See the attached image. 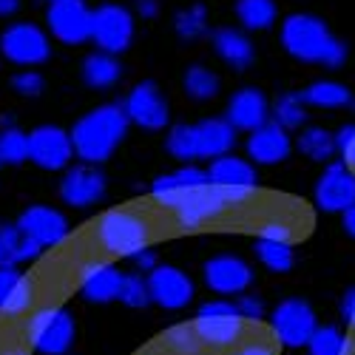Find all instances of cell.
Segmentation results:
<instances>
[{
	"label": "cell",
	"mask_w": 355,
	"mask_h": 355,
	"mask_svg": "<svg viewBox=\"0 0 355 355\" xmlns=\"http://www.w3.org/2000/svg\"><path fill=\"white\" fill-rule=\"evenodd\" d=\"M279 40L290 57L302 63L324 66V69H341L347 63V46L341 37L330 32V26L315 15L295 12L287 15L282 23Z\"/></svg>",
	"instance_id": "obj_1"
},
{
	"label": "cell",
	"mask_w": 355,
	"mask_h": 355,
	"mask_svg": "<svg viewBox=\"0 0 355 355\" xmlns=\"http://www.w3.org/2000/svg\"><path fill=\"white\" fill-rule=\"evenodd\" d=\"M128 125H131V120L120 103H105V105H97L88 114H83L71 128V142H74L77 159H83L88 165H103L125 139Z\"/></svg>",
	"instance_id": "obj_2"
},
{
	"label": "cell",
	"mask_w": 355,
	"mask_h": 355,
	"mask_svg": "<svg viewBox=\"0 0 355 355\" xmlns=\"http://www.w3.org/2000/svg\"><path fill=\"white\" fill-rule=\"evenodd\" d=\"M151 236H154V230H151L148 216H142L131 208L105 211L92 230L94 248L111 259H131L134 253L151 248Z\"/></svg>",
	"instance_id": "obj_3"
},
{
	"label": "cell",
	"mask_w": 355,
	"mask_h": 355,
	"mask_svg": "<svg viewBox=\"0 0 355 355\" xmlns=\"http://www.w3.org/2000/svg\"><path fill=\"white\" fill-rule=\"evenodd\" d=\"M193 330L205 347L219 352L242 344L248 333V321L230 302H205L193 318Z\"/></svg>",
	"instance_id": "obj_4"
},
{
	"label": "cell",
	"mask_w": 355,
	"mask_h": 355,
	"mask_svg": "<svg viewBox=\"0 0 355 355\" xmlns=\"http://www.w3.org/2000/svg\"><path fill=\"white\" fill-rule=\"evenodd\" d=\"M0 57L20 69H35L43 66L51 57V37L43 32L37 23H12L0 32Z\"/></svg>",
	"instance_id": "obj_5"
},
{
	"label": "cell",
	"mask_w": 355,
	"mask_h": 355,
	"mask_svg": "<svg viewBox=\"0 0 355 355\" xmlns=\"http://www.w3.org/2000/svg\"><path fill=\"white\" fill-rule=\"evenodd\" d=\"M137 23L134 15L120 3H103L94 9L92 17V40L100 51L108 54H123L134 43Z\"/></svg>",
	"instance_id": "obj_6"
},
{
	"label": "cell",
	"mask_w": 355,
	"mask_h": 355,
	"mask_svg": "<svg viewBox=\"0 0 355 355\" xmlns=\"http://www.w3.org/2000/svg\"><path fill=\"white\" fill-rule=\"evenodd\" d=\"M92 17L94 9H88L85 0H51L46 9L49 32L63 46H83L92 40Z\"/></svg>",
	"instance_id": "obj_7"
},
{
	"label": "cell",
	"mask_w": 355,
	"mask_h": 355,
	"mask_svg": "<svg viewBox=\"0 0 355 355\" xmlns=\"http://www.w3.org/2000/svg\"><path fill=\"white\" fill-rule=\"evenodd\" d=\"M74 157L71 131L60 125H37L28 131V162L40 171H66Z\"/></svg>",
	"instance_id": "obj_8"
},
{
	"label": "cell",
	"mask_w": 355,
	"mask_h": 355,
	"mask_svg": "<svg viewBox=\"0 0 355 355\" xmlns=\"http://www.w3.org/2000/svg\"><path fill=\"white\" fill-rule=\"evenodd\" d=\"M270 330L284 347H307L318 330L315 310L304 299H284L270 315Z\"/></svg>",
	"instance_id": "obj_9"
},
{
	"label": "cell",
	"mask_w": 355,
	"mask_h": 355,
	"mask_svg": "<svg viewBox=\"0 0 355 355\" xmlns=\"http://www.w3.org/2000/svg\"><path fill=\"white\" fill-rule=\"evenodd\" d=\"M315 208L324 214H344L355 205V171H349L344 162H330L318 176L315 191Z\"/></svg>",
	"instance_id": "obj_10"
},
{
	"label": "cell",
	"mask_w": 355,
	"mask_h": 355,
	"mask_svg": "<svg viewBox=\"0 0 355 355\" xmlns=\"http://www.w3.org/2000/svg\"><path fill=\"white\" fill-rule=\"evenodd\" d=\"M105 173L100 171V165H69L63 180H60V199L71 208H92L105 196Z\"/></svg>",
	"instance_id": "obj_11"
},
{
	"label": "cell",
	"mask_w": 355,
	"mask_h": 355,
	"mask_svg": "<svg viewBox=\"0 0 355 355\" xmlns=\"http://www.w3.org/2000/svg\"><path fill=\"white\" fill-rule=\"evenodd\" d=\"M128 120L145 131H159L168 125L171 120V108H168V100L162 97V92L157 88V83H139L134 85L125 103H123Z\"/></svg>",
	"instance_id": "obj_12"
},
{
	"label": "cell",
	"mask_w": 355,
	"mask_h": 355,
	"mask_svg": "<svg viewBox=\"0 0 355 355\" xmlns=\"http://www.w3.org/2000/svg\"><path fill=\"white\" fill-rule=\"evenodd\" d=\"M15 225L40 248H57L69 239V219L57 208H49V205H28Z\"/></svg>",
	"instance_id": "obj_13"
},
{
	"label": "cell",
	"mask_w": 355,
	"mask_h": 355,
	"mask_svg": "<svg viewBox=\"0 0 355 355\" xmlns=\"http://www.w3.org/2000/svg\"><path fill=\"white\" fill-rule=\"evenodd\" d=\"M225 211H227V202L222 199L219 188H214L208 182V185L193 188L191 193L182 196V202L173 208V219L182 230H196L202 225L219 219Z\"/></svg>",
	"instance_id": "obj_14"
},
{
	"label": "cell",
	"mask_w": 355,
	"mask_h": 355,
	"mask_svg": "<svg viewBox=\"0 0 355 355\" xmlns=\"http://www.w3.org/2000/svg\"><path fill=\"white\" fill-rule=\"evenodd\" d=\"M148 290H151V302L165 310H182L193 299V282L173 264H157L148 273Z\"/></svg>",
	"instance_id": "obj_15"
},
{
	"label": "cell",
	"mask_w": 355,
	"mask_h": 355,
	"mask_svg": "<svg viewBox=\"0 0 355 355\" xmlns=\"http://www.w3.org/2000/svg\"><path fill=\"white\" fill-rule=\"evenodd\" d=\"M202 276H205V284L219 295H239L253 282L250 264L239 256H214V259H208L205 268H202Z\"/></svg>",
	"instance_id": "obj_16"
},
{
	"label": "cell",
	"mask_w": 355,
	"mask_h": 355,
	"mask_svg": "<svg viewBox=\"0 0 355 355\" xmlns=\"http://www.w3.org/2000/svg\"><path fill=\"white\" fill-rule=\"evenodd\" d=\"M80 290L88 302L94 304H108L114 299H120V287H123V273L114 268L111 261L103 259H88L80 264Z\"/></svg>",
	"instance_id": "obj_17"
},
{
	"label": "cell",
	"mask_w": 355,
	"mask_h": 355,
	"mask_svg": "<svg viewBox=\"0 0 355 355\" xmlns=\"http://www.w3.org/2000/svg\"><path fill=\"white\" fill-rule=\"evenodd\" d=\"M225 120L236 128V131H256L264 123H270V103L264 97V92L248 85L233 92V97L227 100V116Z\"/></svg>",
	"instance_id": "obj_18"
},
{
	"label": "cell",
	"mask_w": 355,
	"mask_h": 355,
	"mask_svg": "<svg viewBox=\"0 0 355 355\" xmlns=\"http://www.w3.org/2000/svg\"><path fill=\"white\" fill-rule=\"evenodd\" d=\"M248 159L256 165H279L290 157L293 151V139L287 134V128H282L279 123H264L261 128L248 134Z\"/></svg>",
	"instance_id": "obj_19"
},
{
	"label": "cell",
	"mask_w": 355,
	"mask_h": 355,
	"mask_svg": "<svg viewBox=\"0 0 355 355\" xmlns=\"http://www.w3.org/2000/svg\"><path fill=\"white\" fill-rule=\"evenodd\" d=\"M208 185V171H202L196 165H182L171 173H162L151 182V196L162 205V208L173 211L176 205L182 202L185 193H191L193 188Z\"/></svg>",
	"instance_id": "obj_20"
},
{
	"label": "cell",
	"mask_w": 355,
	"mask_h": 355,
	"mask_svg": "<svg viewBox=\"0 0 355 355\" xmlns=\"http://www.w3.org/2000/svg\"><path fill=\"white\" fill-rule=\"evenodd\" d=\"M196 131V154L199 159H216L222 154H230L236 145V128L222 120V116H211L193 125Z\"/></svg>",
	"instance_id": "obj_21"
},
{
	"label": "cell",
	"mask_w": 355,
	"mask_h": 355,
	"mask_svg": "<svg viewBox=\"0 0 355 355\" xmlns=\"http://www.w3.org/2000/svg\"><path fill=\"white\" fill-rule=\"evenodd\" d=\"M208 182L216 185V188H259L253 162L236 157L233 151H230V154H222V157H216V159H211Z\"/></svg>",
	"instance_id": "obj_22"
},
{
	"label": "cell",
	"mask_w": 355,
	"mask_h": 355,
	"mask_svg": "<svg viewBox=\"0 0 355 355\" xmlns=\"http://www.w3.org/2000/svg\"><path fill=\"white\" fill-rule=\"evenodd\" d=\"M214 51L219 54V60L227 63L230 69L242 71L253 63V43L245 32H239V28H216L214 32Z\"/></svg>",
	"instance_id": "obj_23"
},
{
	"label": "cell",
	"mask_w": 355,
	"mask_h": 355,
	"mask_svg": "<svg viewBox=\"0 0 355 355\" xmlns=\"http://www.w3.org/2000/svg\"><path fill=\"white\" fill-rule=\"evenodd\" d=\"M43 248L17 230V225L0 222V268H17L20 261L40 259Z\"/></svg>",
	"instance_id": "obj_24"
},
{
	"label": "cell",
	"mask_w": 355,
	"mask_h": 355,
	"mask_svg": "<svg viewBox=\"0 0 355 355\" xmlns=\"http://www.w3.org/2000/svg\"><path fill=\"white\" fill-rule=\"evenodd\" d=\"M80 74H83V83L88 88L103 92V88H111L116 80L123 77V66H120V60H116V54H108V51L97 49L83 60Z\"/></svg>",
	"instance_id": "obj_25"
},
{
	"label": "cell",
	"mask_w": 355,
	"mask_h": 355,
	"mask_svg": "<svg viewBox=\"0 0 355 355\" xmlns=\"http://www.w3.org/2000/svg\"><path fill=\"white\" fill-rule=\"evenodd\" d=\"M71 344H74V318L60 307L51 324L43 330V336L35 341V349L43 355H66Z\"/></svg>",
	"instance_id": "obj_26"
},
{
	"label": "cell",
	"mask_w": 355,
	"mask_h": 355,
	"mask_svg": "<svg viewBox=\"0 0 355 355\" xmlns=\"http://www.w3.org/2000/svg\"><path fill=\"white\" fill-rule=\"evenodd\" d=\"M302 100L310 105V108H347L352 103V94H349V88L336 83V80H315L310 83L304 92H302Z\"/></svg>",
	"instance_id": "obj_27"
},
{
	"label": "cell",
	"mask_w": 355,
	"mask_h": 355,
	"mask_svg": "<svg viewBox=\"0 0 355 355\" xmlns=\"http://www.w3.org/2000/svg\"><path fill=\"white\" fill-rule=\"evenodd\" d=\"M276 0H236V20L248 32H268L276 23Z\"/></svg>",
	"instance_id": "obj_28"
},
{
	"label": "cell",
	"mask_w": 355,
	"mask_h": 355,
	"mask_svg": "<svg viewBox=\"0 0 355 355\" xmlns=\"http://www.w3.org/2000/svg\"><path fill=\"white\" fill-rule=\"evenodd\" d=\"M295 148L313 162H330L333 154H338V148H336V134H330L327 128H321V125H307L302 128L299 139H295Z\"/></svg>",
	"instance_id": "obj_29"
},
{
	"label": "cell",
	"mask_w": 355,
	"mask_h": 355,
	"mask_svg": "<svg viewBox=\"0 0 355 355\" xmlns=\"http://www.w3.org/2000/svg\"><path fill=\"white\" fill-rule=\"evenodd\" d=\"M182 85H185V94H188L191 100H196V103H208V100H214V97L219 94V88H222L219 74L211 71L208 66H199V63L191 66V69L185 71Z\"/></svg>",
	"instance_id": "obj_30"
},
{
	"label": "cell",
	"mask_w": 355,
	"mask_h": 355,
	"mask_svg": "<svg viewBox=\"0 0 355 355\" xmlns=\"http://www.w3.org/2000/svg\"><path fill=\"white\" fill-rule=\"evenodd\" d=\"M270 116H273V123H279L287 131L304 128V123H307V103L302 100V94H293V92L282 94L270 105Z\"/></svg>",
	"instance_id": "obj_31"
},
{
	"label": "cell",
	"mask_w": 355,
	"mask_h": 355,
	"mask_svg": "<svg viewBox=\"0 0 355 355\" xmlns=\"http://www.w3.org/2000/svg\"><path fill=\"white\" fill-rule=\"evenodd\" d=\"M310 355H352V344L349 338L338 330V327H318L307 344Z\"/></svg>",
	"instance_id": "obj_32"
},
{
	"label": "cell",
	"mask_w": 355,
	"mask_h": 355,
	"mask_svg": "<svg viewBox=\"0 0 355 355\" xmlns=\"http://www.w3.org/2000/svg\"><path fill=\"white\" fill-rule=\"evenodd\" d=\"M256 256L268 270L273 273H287L293 268V248L290 242H270V239H259L256 242Z\"/></svg>",
	"instance_id": "obj_33"
},
{
	"label": "cell",
	"mask_w": 355,
	"mask_h": 355,
	"mask_svg": "<svg viewBox=\"0 0 355 355\" xmlns=\"http://www.w3.org/2000/svg\"><path fill=\"white\" fill-rule=\"evenodd\" d=\"M28 159V134L17 125L0 128V165H20Z\"/></svg>",
	"instance_id": "obj_34"
},
{
	"label": "cell",
	"mask_w": 355,
	"mask_h": 355,
	"mask_svg": "<svg viewBox=\"0 0 355 355\" xmlns=\"http://www.w3.org/2000/svg\"><path fill=\"white\" fill-rule=\"evenodd\" d=\"M173 28H176V35H180L182 40L202 37L205 32H208V9H205L202 3H193V6H188L182 12H176Z\"/></svg>",
	"instance_id": "obj_35"
},
{
	"label": "cell",
	"mask_w": 355,
	"mask_h": 355,
	"mask_svg": "<svg viewBox=\"0 0 355 355\" xmlns=\"http://www.w3.org/2000/svg\"><path fill=\"white\" fill-rule=\"evenodd\" d=\"M162 341H165V349L173 355H199L205 347L193 330V324H173L171 330H165Z\"/></svg>",
	"instance_id": "obj_36"
},
{
	"label": "cell",
	"mask_w": 355,
	"mask_h": 355,
	"mask_svg": "<svg viewBox=\"0 0 355 355\" xmlns=\"http://www.w3.org/2000/svg\"><path fill=\"white\" fill-rule=\"evenodd\" d=\"M165 151L173 157V159H182V162H191V159H199L196 154V131L193 125H173L168 131V139H165Z\"/></svg>",
	"instance_id": "obj_37"
},
{
	"label": "cell",
	"mask_w": 355,
	"mask_h": 355,
	"mask_svg": "<svg viewBox=\"0 0 355 355\" xmlns=\"http://www.w3.org/2000/svg\"><path fill=\"white\" fill-rule=\"evenodd\" d=\"M32 304H35V282L28 276H23V282L3 302V307H0V313H3L6 318H20V315H26L28 310H32Z\"/></svg>",
	"instance_id": "obj_38"
},
{
	"label": "cell",
	"mask_w": 355,
	"mask_h": 355,
	"mask_svg": "<svg viewBox=\"0 0 355 355\" xmlns=\"http://www.w3.org/2000/svg\"><path fill=\"white\" fill-rule=\"evenodd\" d=\"M120 302L131 310H139L145 304H151V290H148V279H142L139 273H128L123 279L120 287Z\"/></svg>",
	"instance_id": "obj_39"
},
{
	"label": "cell",
	"mask_w": 355,
	"mask_h": 355,
	"mask_svg": "<svg viewBox=\"0 0 355 355\" xmlns=\"http://www.w3.org/2000/svg\"><path fill=\"white\" fill-rule=\"evenodd\" d=\"M295 225L287 214H273L268 219L259 222V239H270V242H293Z\"/></svg>",
	"instance_id": "obj_40"
},
{
	"label": "cell",
	"mask_w": 355,
	"mask_h": 355,
	"mask_svg": "<svg viewBox=\"0 0 355 355\" xmlns=\"http://www.w3.org/2000/svg\"><path fill=\"white\" fill-rule=\"evenodd\" d=\"M57 310H60V307H54V304H43V307H37V310L28 313V318L23 321V338H26L28 344H32V347H35V341L43 336V330L51 324V318L57 315Z\"/></svg>",
	"instance_id": "obj_41"
},
{
	"label": "cell",
	"mask_w": 355,
	"mask_h": 355,
	"mask_svg": "<svg viewBox=\"0 0 355 355\" xmlns=\"http://www.w3.org/2000/svg\"><path fill=\"white\" fill-rule=\"evenodd\" d=\"M12 88H15L20 97H40L46 92V80L35 69H23V71H17L12 77Z\"/></svg>",
	"instance_id": "obj_42"
},
{
	"label": "cell",
	"mask_w": 355,
	"mask_h": 355,
	"mask_svg": "<svg viewBox=\"0 0 355 355\" xmlns=\"http://www.w3.org/2000/svg\"><path fill=\"white\" fill-rule=\"evenodd\" d=\"M336 148H338L341 162L349 171H355V125H341L336 131Z\"/></svg>",
	"instance_id": "obj_43"
},
{
	"label": "cell",
	"mask_w": 355,
	"mask_h": 355,
	"mask_svg": "<svg viewBox=\"0 0 355 355\" xmlns=\"http://www.w3.org/2000/svg\"><path fill=\"white\" fill-rule=\"evenodd\" d=\"M236 310H239V315L245 321H261L264 318V304H261V299H256V295H242V299L236 302Z\"/></svg>",
	"instance_id": "obj_44"
},
{
	"label": "cell",
	"mask_w": 355,
	"mask_h": 355,
	"mask_svg": "<svg viewBox=\"0 0 355 355\" xmlns=\"http://www.w3.org/2000/svg\"><path fill=\"white\" fill-rule=\"evenodd\" d=\"M20 282H23V273L17 268H0V307H3V302L15 293Z\"/></svg>",
	"instance_id": "obj_45"
},
{
	"label": "cell",
	"mask_w": 355,
	"mask_h": 355,
	"mask_svg": "<svg viewBox=\"0 0 355 355\" xmlns=\"http://www.w3.org/2000/svg\"><path fill=\"white\" fill-rule=\"evenodd\" d=\"M131 261H134V268H139L142 273H151L154 268H157V253L151 250V248H145V250H139V253H134L131 256Z\"/></svg>",
	"instance_id": "obj_46"
},
{
	"label": "cell",
	"mask_w": 355,
	"mask_h": 355,
	"mask_svg": "<svg viewBox=\"0 0 355 355\" xmlns=\"http://www.w3.org/2000/svg\"><path fill=\"white\" fill-rule=\"evenodd\" d=\"M236 355H276V349L270 344H264V341H248V344H242L239 349H236Z\"/></svg>",
	"instance_id": "obj_47"
},
{
	"label": "cell",
	"mask_w": 355,
	"mask_h": 355,
	"mask_svg": "<svg viewBox=\"0 0 355 355\" xmlns=\"http://www.w3.org/2000/svg\"><path fill=\"white\" fill-rule=\"evenodd\" d=\"M341 315L349 327H355V287H349L344 293V302H341Z\"/></svg>",
	"instance_id": "obj_48"
},
{
	"label": "cell",
	"mask_w": 355,
	"mask_h": 355,
	"mask_svg": "<svg viewBox=\"0 0 355 355\" xmlns=\"http://www.w3.org/2000/svg\"><path fill=\"white\" fill-rule=\"evenodd\" d=\"M134 9H137V15H139L142 20H151V17L159 15V3H157V0H137Z\"/></svg>",
	"instance_id": "obj_49"
},
{
	"label": "cell",
	"mask_w": 355,
	"mask_h": 355,
	"mask_svg": "<svg viewBox=\"0 0 355 355\" xmlns=\"http://www.w3.org/2000/svg\"><path fill=\"white\" fill-rule=\"evenodd\" d=\"M20 12V0H0V17H15Z\"/></svg>",
	"instance_id": "obj_50"
},
{
	"label": "cell",
	"mask_w": 355,
	"mask_h": 355,
	"mask_svg": "<svg viewBox=\"0 0 355 355\" xmlns=\"http://www.w3.org/2000/svg\"><path fill=\"white\" fill-rule=\"evenodd\" d=\"M341 216H344V230L355 239V205H352V208H347Z\"/></svg>",
	"instance_id": "obj_51"
},
{
	"label": "cell",
	"mask_w": 355,
	"mask_h": 355,
	"mask_svg": "<svg viewBox=\"0 0 355 355\" xmlns=\"http://www.w3.org/2000/svg\"><path fill=\"white\" fill-rule=\"evenodd\" d=\"M0 355H26V344H20V341H6V347L0 349Z\"/></svg>",
	"instance_id": "obj_52"
},
{
	"label": "cell",
	"mask_w": 355,
	"mask_h": 355,
	"mask_svg": "<svg viewBox=\"0 0 355 355\" xmlns=\"http://www.w3.org/2000/svg\"><path fill=\"white\" fill-rule=\"evenodd\" d=\"M15 125V116L12 114H3V116H0V128H12Z\"/></svg>",
	"instance_id": "obj_53"
},
{
	"label": "cell",
	"mask_w": 355,
	"mask_h": 355,
	"mask_svg": "<svg viewBox=\"0 0 355 355\" xmlns=\"http://www.w3.org/2000/svg\"><path fill=\"white\" fill-rule=\"evenodd\" d=\"M49 3H51V0H49Z\"/></svg>",
	"instance_id": "obj_54"
}]
</instances>
